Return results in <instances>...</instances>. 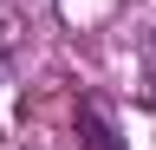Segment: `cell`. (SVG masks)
<instances>
[{
	"mask_svg": "<svg viewBox=\"0 0 156 150\" xmlns=\"http://www.w3.org/2000/svg\"><path fill=\"white\" fill-rule=\"evenodd\" d=\"M0 79H7V46H0Z\"/></svg>",
	"mask_w": 156,
	"mask_h": 150,
	"instance_id": "obj_1",
	"label": "cell"
}]
</instances>
